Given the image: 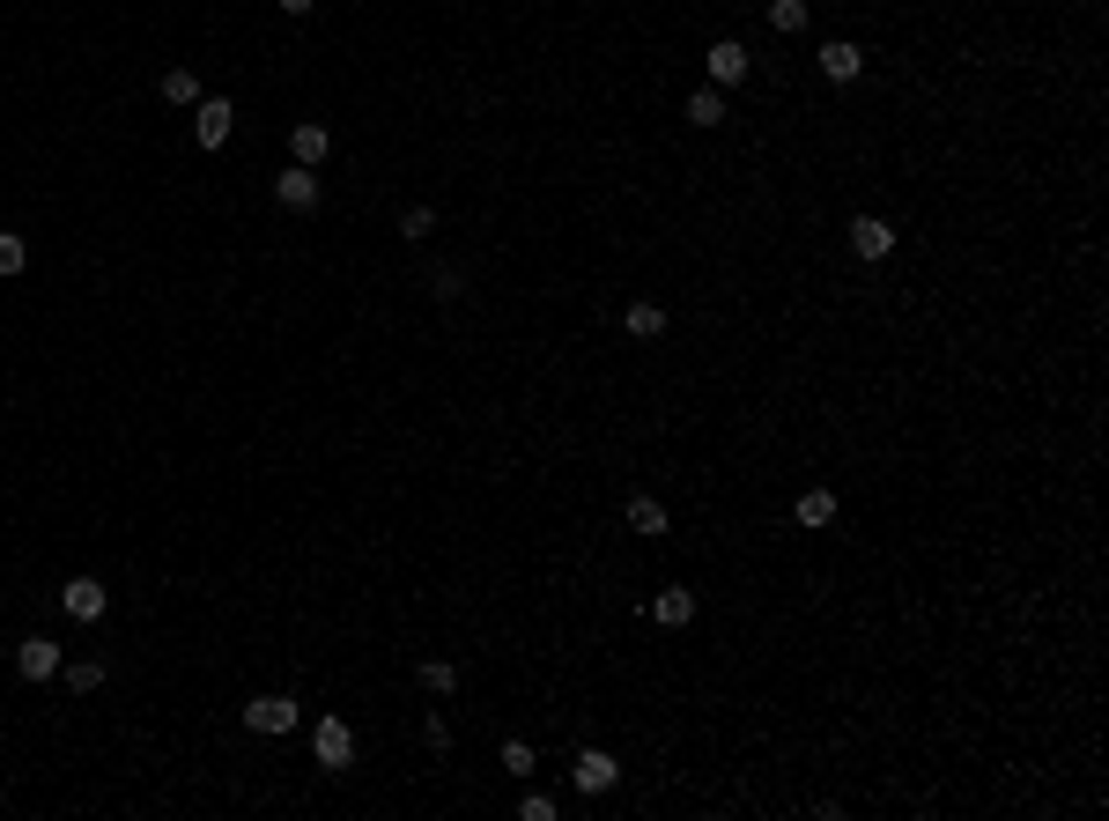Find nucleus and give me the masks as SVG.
<instances>
[{"label": "nucleus", "mask_w": 1109, "mask_h": 821, "mask_svg": "<svg viewBox=\"0 0 1109 821\" xmlns=\"http://www.w3.org/2000/svg\"><path fill=\"white\" fill-rule=\"evenodd\" d=\"M615 777H621L615 755H607V747H585V755H577V770H569V785H577L585 799H599V792H615Z\"/></svg>", "instance_id": "obj_1"}, {"label": "nucleus", "mask_w": 1109, "mask_h": 821, "mask_svg": "<svg viewBox=\"0 0 1109 821\" xmlns=\"http://www.w3.org/2000/svg\"><path fill=\"white\" fill-rule=\"evenodd\" d=\"M230 126H237V104H230V97H200V104H193L200 149H222V141H230Z\"/></svg>", "instance_id": "obj_2"}, {"label": "nucleus", "mask_w": 1109, "mask_h": 821, "mask_svg": "<svg viewBox=\"0 0 1109 821\" xmlns=\"http://www.w3.org/2000/svg\"><path fill=\"white\" fill-rule=\"evenodd\" d=\"M311 747H319V763H326V770H348V763H355V725H348V718H319Z\"/></svg>", "instance_id": "obj_3"}, {"label": "nucleus", "mask_w": 1109, "mask_h": 821, "mask_svg": "<svg viewBox=\"0 0 1109 821\" xmlns=\"http://www.w3.org/2000/svg\"><path fill=\"white\" fill-rule=\"evenodd\" d=\"M60 607H67L74 622H104V607H111V593H104L97 577H67V585H60Z\"/></svg>", "instance_id": "obj_4"}, {"label": "nucleus", "mask_w": 1109, "mask_h": 821, "mask_svg": "<svg viewBox=\"0 0 1109 821\" xmlns=\"http://www.w3.org/2000/svg\"><path fill=\"white\" fill-rule=\"evenodd\" d=\"M245 725L252 733H296V696H252Z\"/></svg>", "instance_id": "obj_5"}, {"label": "nucleus", "mask_w": 1109, "mask_h": 821, "mask_svg": "<svg viewBox=\"0 0 1109 821\" xmlns=\"http://www.w3.org/2000/svg\"><path fill=\"white\" fill-rule=\"evenodd\" d=\"M15 667H23V681H52V673H60V644H52V637H23V644H15Z\"/></svg>", "instance_id": "obj_6"}, {"label": "nucleus", "mask_w": 1109, "mask_h": 821, "mask_svg": "<svg viewBox=\"0 0 1109 821\" xmlns=\"http://www.w3.org/2000/svg\"><path fill=\"white\" fill-rule=\"evenodd\" d=\"M274 200H281V207H296V215H303V207H319V178L303 171V163H289V171L274 178Z\"/></svg>", "instance_id": "obj_7"}, {"label": "nucleus", "mask_w": 1109, "mask_h": 821, "mask_svg": "<svg viewBox=\"0 0 1109 821\" xmlns=\"http://www.w3.org/2000/svg\"><path fill=\"white\" fill-rule=\"evenodd\" d=\"M326 149H333V134H326L319 119H296V126H289V156L303 163V171H311V163H326Z\"/></svg>", "instance_id": "obj_8"}, {"label": "nucleus", "mask_w": 1109, "mask_h": 821, "mask_svg": "<svg viewBox=\"0 0 1109 821\" xmlns=\"http://www.w3.org/2000/svg\"><path fill=\"white\" fill-rule=\"evenodd\" d=\"M711 82H717V89L747 82V45H739V38H717V45H711Z\"/></svg>", "instance_id": "obj_9"}, {"label": "nucleus", "mask_w": 1109, "mask_h": 821, "mask_svg": "<svg viewBox=\"0 0 1109 821\" xmlns=\"http://www.w3.org/2000/svg\"><path fill=\"white\" fill-rule=\"evenodd\" d=\"M851 252H859V259H887V252H895V230H887L881 215H859V223H851Z\"/></svg>", "instance_id": "obj_10"}, {"label": "nucleus", "mask_w": 1109, "mask_h": 821, "mask_svg": "<svg viewBox=\"0 0 1109 821\" xmlns=\"http://www.w3.org/2000/svg\"><path fill=\"white\" fill-rule=\"evenodd\" d=\"M859 67H865V52L851 45V38H829V45H821V75L829 82H859Z\"/></svg>", "instance_id": "obj_11"}, {"label": "nucleus", "mask_w": 1109, "mask_h": 821, "mask_svg": "<svg viewBox=\"0 0 1109 821\" xmlns=\"http://www.w3.org/2000/svg\"><path fill=\"white\" fill-rule=\"evenodd\" d=\"M689 615H695V593H659V599H651V622H659V629H681Z\"/></svg>", "instance_id": "obj_12"}, {"label": "nucleus", "mask_w": 1109, "mask_h": 821, "mask_svg": "<svg viewBox=\"0 0 1109 821\" xmlns=\"http://www.w3.org/2000/svg\"><path fill=\"white\" fill-rule=\"evenodd\" d=\"M629 533H651V541H659L665 533V503L659 497H629Z\"/></svg>", "instance_id": "obj_13"}, {"label": "nucleus", "mask_w": 1109, "mask_h": 821, "mask_svg": "<svg viewBox=\"0 0 1109 821\" xmlns=\"http://www.w3.org/2000/svg\"><path fill=\"white\" fill-rule=\"evenodd\" d=\"M163 104H178V111H193V104H200V75H193V67H171V75H163Z\"/></svg>", "instance_id": "obj_14"}, {"label": "nucleus", "mask_w": 1109, "mask_h": 821, "mask_svg": "<svg viewBox=\"0 0 1109 821\" xmlns=\"http://www.w3.org/2000/svg\"><path fill=\"white\" fill-rule=\"evenodd\" d=\"M621 326H629L637 341H659V333H665V311H659V303H629V311H621Z\"/></svg>", "instance_id": "obj_15"}, {"label": "nucleus", "mask_w": 1109, "mask_h": 821, "mask_svg": "<svg viewBox=\"0 0 1109 821\" xmlns=\"http://www.w3.org/2000/svg\"><path fill=\"white\" fill-rule=\"evenodd\" d=\"M104 673H111L104 659H74V667H67V689H74V696H89V689H104Z\"/></svg>", "instance_id": "obj_16"}, {"label": "nucleus", "mask_w": 1109, "mask_h": 821, "mask_svg": "<svg viewBox=\"0 0 1109 821\" xmlns=\"http://www.w3.org/2000/svg\"><path fill=\"white\" fill-rule=\"evenodd\" d=\"M829 519H836V497H829V489H807V497H799V525H829Z\"/></svg>", "instance_id": "obj_17"}, {"label": "nucleus", "mask_w": 1109, "mask_h": 821, "mask_svg": "<svg viewBox=\"0 0 1109 821\" xmlns=\"http://www.w3.org/2000/svg\"><path fill=\"white\" fill-rule=\"evenodd\" d=\"M422 689H429V696H451V689H459V667H451V659H429V667H422Z\"/></svg>", "instance_id": "obj_18"}, {"label": "nucleus", "mask_w": 1109, "mask_h": 821, "mask_svg": "<svg viewBox=\"0 0 1109 821\" xmlns=\"http://www.w3.org/2000/svg\"><path fill=\"white\" fill-rule=\"evenodd\" d=\"M459 289H467V274H459V267H429V297H437V303H459Z\"/></svg>", "instance_id": "obj_19"}, {"label": "nucleus", "mask_w": 1109, "mask_h": 821, "mask_svg": "<svg viewBox=\"0 0 1109 821\" xmlns=\"http://www.w3.org/2000/svg\"><path fill=\"white\" fill-rule=\"evenodd\" d=\"M689 119H695V126H717V119H725V97H717V89H695V97H689Z\"/></svg>", "instance_id": "obj_20"}, {"label": "nucleus", "mask_w": 1109, "mask_h": 821, "mask_svg": "<svg viewBox=\"0 0 1109 821\" xmlns=\"http://www.w3.org/2000/svg\"><path fill=\"white\" fill-rule=\"evenodd\" d=\"M769 23L777 30H807V0H769Z\"/></svg>", "instance_id": "obj_21"}, {"label": "nucleus", "mask_w": 1109, "mask_h": 821, "mask_svg": "<svg viewBox=\"0 0 1109 821\" xmlns=\"http://www.w3.org/2000/svg\"><path fill=\"white\" fill-rule=\"evenodd\" d=\"M30 267V245H23V237H8V230H0V274H23Z\"/></svg>", "instance_id": "obj_22"}, {"label": "nucleus", "mask_w": 1109, "mask_h": 821, "mask_svg": "<svg viewBox=\"0 0 1109 821\" xmlns=\"http://www.w3.org/2000/svg\"><path fill=\"white\" fill-rule=\"evenodd\" d=\"M429 230H437V207H407L399 215V237H429Z\"/></svg>", "instance_id": "obj_23"}, {"label": "nucleus", "mask_w": 1109, "mask_h": 821, "mask_svg": "<svg viewBox=\"0 0 1109 821\" xmlns=\"http://www.w3.org/2000/svg\"><path fill=\"white\" fill-rule=\"evenodd\" d=\"M503 770H511V777H533V747H525V740H503Z\"/></svg>", "instance_id": "obj_24"}, {"label": "nucleus", "mask_w": 1109, "mask_h": 821, "mask_svg": "<svg viewBox=\"0 0 1109 821\" xmlns=\"http://www.w3.org/2000/svg\"><path fill=\"white\" fill-rule=\"evenodd\" d=\"M518 821H555V799H547V792H525V799H518Z\"/></svg>", "instance_id": "obj_25"}, {"label": "nucleus", "mask_w": 1109, "mask_h": 821, "mask_svg": "<svg viewBox=\"0 0 1109 821\" xmlns=\"http://www.w3.org/2000/svg\"><path fill=\"white\" fill-rule=\"evenodd\" d=\"M281 8H289V15H311V8H319V0H281Z\"/></svg>", "instance_id": "obj_26"}]
</instances>
